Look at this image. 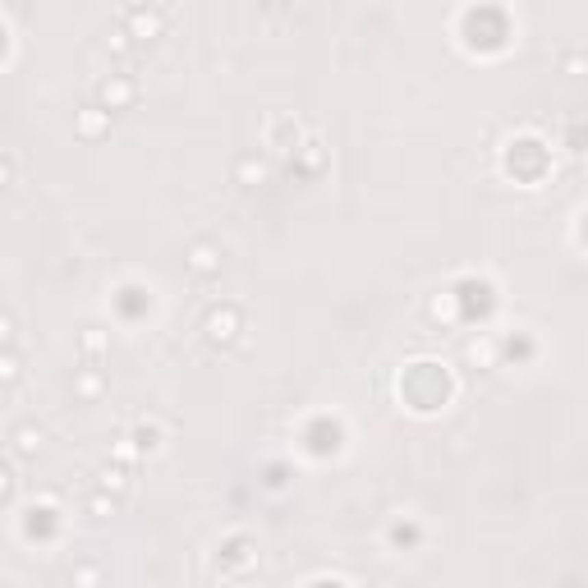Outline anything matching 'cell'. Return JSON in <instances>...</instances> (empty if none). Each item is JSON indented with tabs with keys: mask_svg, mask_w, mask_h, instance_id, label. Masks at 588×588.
I'll use <instances>...</instances> for the list:
<instances>
[{
	"mask_svg": "<svg viewBox=\"0 0 588 588\" xmlns=\"http://www.w3.org/2000/svg\"><path fill=\"white\" fill-rule=\"evenodd\" d=\"M188 271H193V276H217L221 271V248L217 244H193L188 248Z\"/></svg>",
	"mask_w": 588,
	"mask_h": 588,
	"instance_id": "1",
	"label": "cell"
},
{
	"mask_svg": "<svg viewBox=\"0 0 588 588\" xmlns=\"http://www.w3.org/2000/svg\"><path fill=\"white\" fill-rule=\"evenodd\" d=\"M129 28H134V37H138V42H152L156 32H161V14H147V10H134V14H129Z\"/></svg>",
	"mask_w": 588,
	"mask_h": 588,
	"instance_id": "2",
	"label": "cell"
},
{
	"mask_svg": "<svg viewBox=\"0 0 588 588\" xmlns=\"http://www.w3.org/2000/svg\"><path fill=\"white\" fill-rule=\"evenodd\" d=\"M101 97H106L110 110H115L120 101H129V97H134V88H129V83H106V88H101Z\"/></svg>",
	"mask_w": 588,
	"mask_h": 588,
	"instance_id": "3",
	"label": "cell"
},
{
	"mask_svg": "<svg viewBox=\"0 0 588 588\" xmlns=\"http://www.w3.org/2000/svg\"><path fill=\"white\" fill-rule=\"evenodd\" d=\"M14 441H19V450H23V455H37V446H42V432H32V428H19Z\"/></svg>",
	"mask_w": 588,
	"mask_h": 588,
	"instance_id": "4",
	"label": "cell"
},
{
	"mask_svg": "<svg viewBox=\"0 0 588 588\" xmlns=\"http://www.w3.org/2000/svg\"><path fill=\"white\" fill-rule=\"evenodd\" d=\"M23 377V368H19V358L14 354H0V382L10 387V382H19Z\"/></svg>",
	"mask_w": 588,
	"mask_h": 588,
	"instance_id": "5",
	"label": "cell"
},
{
	"mask_svg": "<svg viewBox=\"0 0 588 588\" xmlns=\"http://www.w3.org/2000/svg\"><path fill=\"white\" fill-rule=\"evenodd\" d=\"M101 487H115V492H124V487H129V474H124V469H101Z\"/></svg>",
	"mask_w": 588,
	"mask_h": 588,
	"instance_id": "6",
	"label": "cell"
},
{
	"mask_svg": "<svg viewBox=\"0 0 588 588\" xmlns=\"http://www.w3.org/2000/svg\"><path fill=\"white\" fill-rule=\"evenodd\" d=\"M10 341H14V317L0 313V345H10Z\"/></svg>",
	"mask_w": 588,
	"mask_h": 588,
	"instance_id": "7",
	"label": "cell"
},
{
	"mask_svg": "<svg viewBox=\"0 0 588 588\" xmlns=\"http://www.w3.org/2000/svg\"><path fill=\"white\" fill-rule=\"evenodd\" d=\"M10 180H14V166H10V161L0 156V188H10Z\"/></svg>",
	"mask_w": 588,
	"mask_h": 588,
	"instance_id": "8",
	"label": "cell"
}]
</instances>
